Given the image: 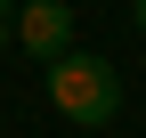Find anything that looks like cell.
Here are the masks:
<instances>
[{
  "label": "cell",
  "instance_id": "2",
  "mask_svg": "<svg viewBox=\"0 0 146 138\" xmlns=\"http://www.w3.org/2000/svg\"><path fill=\"white\" fill-rule=\"evenodd\" d=\"M16 49L41 57V65L73 57V8L65 0H25V8H16Z\"/></svg>",
  "mask_w": 146,
  "mask_h": 138
},
{
  "label": "cell",
  "instance_id": "1",
  "mask_svg": "<svg viewBox=\"0 0 146 138\" xmlns=\"http://www.w3.org/2000/svg\"><path fill=\"white\" fill-rule=\"evenodd\" d=\"M49 98H57V114L65 122H81V130H106L122 114V73L106 57H89V49H73V57L49 65Z\"/></svg>",
  "mask_w": 146,
  "mask_h": 138
},
{
  "label": "cell",
  "instance_id": "3",
  "mask_svg": "<svg viewBox=\"0 0 146 138\" xmlns=\"http://www.w3.org/2000/svg\"><path fill=\"white\" fill-rule=\"evenodd\" d=\"M0 41H16V0H0Z\"/></svg>",
  "mask_w": 146,
  "mask_h": 138
},
{
  "label": "cell",
  "instance_id": "4",
  "mask_svg": "<svg viewBox=\"0 0 146 138\" xmlns=\"http://www.w3.org/2000/svg\"><path fill=\"white\" fill-rule=\"evenodd\" d=\"M130 16H138V33H146V0H130Z\"/></svg>",
  "mask_w": 146,
  "mask_h": 138
}]
</instances>
